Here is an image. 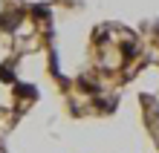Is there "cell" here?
I'll return each instance as SVG.
<instances>
[{
	"mask_svg": "<svg viewBox=\"0 0 159 153\" xmlns=\"http://www.w3.org/2000/svg\"><path fill=\"white\" fill-rule=\"evenodd\" d=\"M12 87H15V95H20V98H35V95H38L32 84H17V81H15Z\"/></svg>",
	"mask_w": 159,
	"mask_h": 153,
	"instance_id": "cell-1",
	"label": "cell"
},
{
	"mask_svg": "<svg viewBox=\"0 0 159 153\" xmlns=\"http://www.w3.org/2000/svg\"><path fill=\"white\" fill-rule=\"evenodd\" d=\"M0 81H3V84H15L17 78H15V72L9 70V66H0Z\"/></svg>",
	"mask_w": 159,
	"mask_h": 153,
	"instance_id": "cell-2",
	"label": "cell"
},
{
	"mask_svg": "<svg viewBox=\"0 0 159 153\" xmlns=\"http://www.w3.org/2000/svg\"><path fill=\"white\" fill-rule=\"evenodd\" d=\"M139 49H136V43L133 41H127V43H121V55H125V58H133Z\"/></svg>",
	"mask_w": 159,
	"mask_h": 153,
	"instance_id": "cell-3",
	"label": "cell"
}]
</instances>
